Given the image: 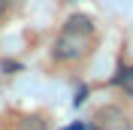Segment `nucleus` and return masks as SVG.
Listing matches in <instances>:
<instances>
[{
	"label": "nucleus",
	"instance_id": "obj_6",
	"mask_svg": "<svg viewBox=\"0 0 133 130\" xmlns=\"http://www.w3.org/2000/svg\"><path fill=\"white\" fill-rule=\"evenodd\" d=\"M64 130H94L91 124H70V127H64Z\"/></svg>",
	"mask_w": 133,
	"mask_h": 130
},
{
	"label": "nucleus",
	"instance_id": "obj_3",
	"mask_svg": "<svg viewBox=\"0 0 133 130\" xmlns=\"http://www.w3.org/2000/svg\"><path fill=\"white\" fill-rule=\"evenodd\" d=\"M118 85H121L127 94H133V67H130V70H124V76L118 79Z\"/></svg>",
	"mask_w": 133,
	"mask_h": 130
},
{
	"label": "nucleus",
	"instance_id": "obj_1",
	"mask_svg": "<svg viewBox=\"0 0 133 130\" xmlns=\"http://www.w3.org/2000/svg\"><path fill=\"white\" fill-rule=\"evenodd\" d=\"M91 49H94V24H91V18L73 15L61 27L51 51H55L58 61H79V57H85Z\"/></svg>",
	"mask_w": 133,
	"mask_h": 130
},
{
	"label": "nucleus",
	"instance_id": "obj_4",
	"mask_svg": "<svg viewBox=\"0 0 133 130\" xmlns=\"http://www.w3.org/2000/svg\"><path fill=\"white\" fill-rule=\"evenodd\" d=\"M18 130H45V124L39 118H24V121L18 124Z\"/></svg>",
	"mask_w": 133,
	"mask_h": 130
},
{
	"label": "nucleus",
	"instance_id": "obj_2",
	"mask_svg": "<svg viewBox=\"0 0 133 130\" xmlns=\"http://www.w3.org/2000/svg\"><path fill=\"white\" fill-rule=\"evenodd\" d=\"M97 124L100 130H130V118H127L118 106H106L97 112Z\"/></svg>",
	"mask_w": 133,
	"mask_h": 130
},
{
	"label": "nucleus",
	"instance_id": "obj_5",
	"mask_svg": "<svg viewBox=\"0 0 133 130\" xmlns=\"http://www.w3.org/2000/svg\"><path fill=\"white\" fill-rule=\"evenodd\" d=\"M18 0H0V18L6 15V12H12V6H15Z\"/></svg>",
	"mask_w": 133,
	"mask_h": 130
}]
</instances>
